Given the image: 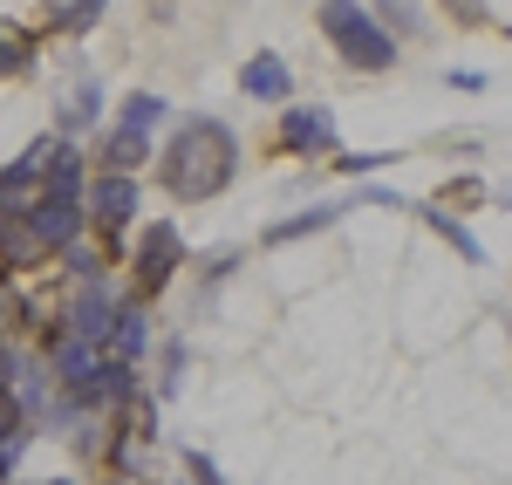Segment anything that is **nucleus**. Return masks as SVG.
Masks as SVG:
<instances>
[{
  "label": "nucleus",
  "instance_id": "10",
  "mask_svg": "<svg viewBox=\"0 0 512 485\" xmlns=\"http://www.w3.org/2000/svg\"><path fill=\"white\" fill-rule=\"evenodd\" d=\"M342 219V205H308V212H294V219H274L267 226V246H287V240H308V233H328Z\"/></svg>",
  "mask_w": 512,
  "mask_h": 485
},
{
  "label": "nucleus",
  "instance_id": "8",
  "mask_svg": "<svg viewBox=\"0 0 512 485\" xmlns=\"http://www.w3.org/2000/svg\"><path fill=\"white\" fill-rule=\"evenodd\" d=\"M239 96H253V103H287V96H294V76H287V62H280L274 48H260V55L239 69Z\"/></svg>",
  "mask_w": 512,
  "mask_h": 485
},
{
  "label": "nucleus",
  "instance_id": "21",
  "mask_svg": "<svg viewBox=\"0 0 512 485\" xmlns=\"http://www.w3.org/2000/svg\"><path fill=\"white\" fill-rule=\"evenodd\" d=\"M431 226H437V233H444V240H451V246H458L465 260H485V253H478V240H472V233H465V226H458V219H451V212H431Z\"/></svg>",
  "mask_w": 512,
  "mask_h": 485
},
{
  "label": "nucleus",
  "instance_id": "20",
  "mask_svg": "<svg viewBox=\"0 0 512 485\" xmlns=\"http://www.w3.org/2000/svg\"><path fill=\"white\" fill-rule=\"evenodd\" d=\"M390 158L396 151H349V158H335V171H342V178H369V171H383Z\"/></svg>",
  "mask_w": 512,
  "mask_h": 485
},
{
  "label": "nucleus",
  "instance_id": "26",
  "mask_svg": "<svg viewBox=\"0 0 512 485\" xmlns=\"http://www.w3.org/2000/svg\"><path fill=\"white\" fill-rule=\"evenodd\" d=\"M35 485H76V479H35Z\"/></svg>",
  "mask_w": 512,
  "mask_h": 485
},
{
  "label": "nucleus",
  "instance_id": "13",
  "mask_svg": "<svg viewBox=\"0 0 512 485\" xmlns=\"http://www.w3.org/2000/svg\"><path fill=\"white\" fill-rule=\"evenodd\" d=\"M96 110H103V89L82 76L76 89L62 96V130H89V123H96Z\"/></svg>",
  "mask_w": 512,
  "mask_h": 485
},
{
  "label": "nucleus",
  "instance_id": "23",
  "mask_svg": "<svg viewBox=\"0 0 512 485\" xmlns=\"http://www.w3.org/2000/svg\"><path fill=\"white\" fill-rule=\"evenodd\" d=\"M14 274H21V260H14V246H7V233H0V287H14Z\"/></svg>",
  "mask_w": 512,
  "mask_h": 485
},
{
  "label": "nucleus",
  "instance_id": "5",
  "mask_svg": "<svg viewBox=\"0 0 512 485\" xmlns=\"http://www.w3.org/2000/svg\"><path fill=\"white\" fill-rule=\"evenodd\" d=\"M280 151L287 158H328L335 151V117L321 103H287L280 110Z\"/></svg>",
  "mask_w": 512,
  "mask_h": 485
},
{
  "label": "nucleus",
  "instance_id": "19",
  "mask_svg": "<svg viewBox=\"0 0 512 485\" xmlns=\"http://www.w3.org/2000/svg\"><path fill=\"white\" fill-rule=\"evenodd\" d=\"M437 7H444L458 28H492V7H485V0H437Z\"/></svg>",
  "mask_w": 512,
  "mask_h": 485
},
{
  "label": "nucleus",
  "instance_id": "7",
  "mask_svg": "<svg viewBox=\"0 0 512 485\" xmlns=\"http://www.w3.org/2000/svg\"><path fill=\"white\" fill-rule=\"evenodd\" d=\"M103 356H110V363H144V356H151V315H144V301H130V294H123L117 328H110Z\"/></svg>",
  "mask_w": 512,
  "mask_h": 485
},
{
  "label": "nucleus",
  "instance_id": "25",
  "mask_svg": "<svg viewBox=\"0 0 512 485\" xmlns=\"http://www.w3.org/2000/svg\"><path fill=\"white\" fill-rule=\"evenodd\" d=\"M14 458H21V451H7V445H0V485L14 479Z\"/></svg>",
  "mask_w": 512,
  "mask_h": 485
},
{
  "label": "nucleus",
  "instance_id": "9",
  "mask_svg": "<svg viewBox=\"0 0 512 485\" xmlns=\"http://www.w3.org/2000/svg\"><path fill=\"white\" fill-rule=\"evenodd\" d=\"M151 158V137L144 130H110V144H103V171H117V178H137V164Z\"/></svg>",
  "mask_w": 512,
  "mask_h": 485
},
{
  "label": "nucleus",
  "instance_id": "1",
  "mask_svg": "<svg viewBox=\"0 0 512 485\" xmlns=\"http://www.w3.org/2000/svg\"><path fill=\"white\" fill-rule=\"evenodd\" d=\"M233 171H239V137L233 130L219 117H185L171 130L164 158H158V185L171 192V205H205V199H219V192L233 185Z\"/></svg>",
  "mask_w": 512,
  "mask_h": 485
},
{
  "label": "nucleus",
  "instance_id": "14",
  "mask_svg": "<svg viewBox=\"0 0 512 485\" xmlns=\"http://www.w3.org/2000/svg\"><path fill=\"white\" fill-rule=\"evenodd\" d=\"M103 7H110V0H62L48 21H55L62 35H82V28H96V21H103Z\"/></svg>",
  "mask_w": 512,
  "mask_h": 485
},
{
  "label": "nucleus",
  "instance_id": "15",
  "mask_svg": "<svg viewBox=\"0 0 512 485\" xmlns=\"http://www.w3.org/2000/svg\"><path fill=\"white\" fill-rule=\"evenodd\" d=\"M0 445H7V451L28 445V410H21V397H14L7 383H0Z\"/></svg>",
  "mask_w": 512,
  "mask_h": 485
},
{
  "label": "nucleus",
  "instance_id": "18",
  "mask_svg": "<svg viewBox=\"0 0 512 485\" xmlns=\"http://www.w3.org/2000/svg\"><path fill=\"white\" fill-rule=\"evenodd\" d=\"M185 369H192V349H185V342H164V383H158V397H178V390H185Z\"/></svg>",
  "mask_w": 512,
  "mask_h": 485
},
{
  "label": "nucleus",
  "instance_id": "24",
  "mask_svg": "<svg viewBox=\"0 0 512 485\" xmlns=\"http://www.w3.org/2000/svg\"><path fill=\"white\" fill-rule=\"evenodd\" d=\"M451 89H465V96H478V89H485V76H478V69H451Z\"/></svg>",
  "mask_w": 512,
  "mask_h": 485
},
{
  "label": "nucleus",
  "instance_id": "4",
  "mask_svg": "<svg viewBox=\"0 0 512 485\" xmlns=\"http://www.w3.org/2000/svg\"><path fill=\"white\" fill-rule=\"evenodd\" d=\"M117 308H123V301L103 281H96V287H76V294H69V308H62V328L103 356V342H110V328H117Z\"/></svg>",
  "mask_w": 512,
  "mask_h": 485
},
{
  "label": "nucleus",
  "instance_id": "11",
  "mask_svg": "<svg viewBox=\"0 0 512 485\" xmlns=\"http://www.w3.org/2000/svg\"><path fill=\"white\" fill-rule=\"evenodd\" d=\"M376 28H383V35H424V7H417V0H376Z\"/></svg>",
  "mask_w": 512,
  "mask_h": 485
},
{
  "label": "nucleus",
  "instance_id": "16",
  "mask_svg": "<svg viewBox=\"0 0 512 485\" xmlns=\"http://www.w3.org/2000/svg\"><path fill=\"white\" fill-rule=\"evenodd\" d=\"M35 69V35H7L0 28V76H28Z\"/></svg>",
  "mask_w": 512,
  "mask_h": 485
},
{
  "label": "nucleus",
  "instance_id": "6",
  "mask_svg": "<svg viewBox=\"0 0 512 485\" xmlns=\"http://www.w3.org/2000/svg\"><path fill=\"white\" fill-rule=\"evenodd\" d=\"M82 205H89V219H96L110 240H123V233H130V219H137V178H117V171H103V178H89Z\"/></svg>",
  "mask_w": 512,
  "mask_h": 485
},
{
  "label": "nucleus",
  "instance_id": "2",
  "mask_svg": "<svg viewBox=\"0 0 512 485\" xmlns=\"http://www.w3.org/2000/svg\"><path fill=\"white\" fill-rule=\"evenodd\" d=\"M321 35L335 41V55L349 62V69H369V76H383L396 69V41L376 28V14L362 7V0H321Z\"/></svg>",
  "mask_w": 512,
  "mask_h": 485
},
{
  "label": "nucleus",
  "instance_id": "22",
  "mask_svg": "<svg viewBox=\"0 0 512 485\" xmlns=\"http://www.w3.org/2000/svg\"><path fill=\"white\" fill-rule=\"evenodd\" d=\"M185 472H192V485H226V479H219V465H212L205 451H185Z\"/></svg>",
  "mask_w": 512,
  "mask_h": 485
},
{
  "label": "nucleus",
  "instance_id": "3",
  "mask_svg": "<svg viewBox=\"0 0 512 485\" xmlns=\"http://www.w3.org/2000/svg\"><path fill=\"white\" fill-rule=\"evenodd\" d=\"M178 267H185V233L171 226V219H151L144 233H137V246H130V301H158L164 287L178 281Z\"/></svg>",
  "mask_w": 512,
  "mask_h": 485
},
{
  "label": "nucleus",
  "instance_id": "12",
  "mask_svg": "<svg viewBox=\"0 0 512 485\" xmlns=\"http://www.w3.org/2000/svg\"><path fill=\"white\" fill-rule=\"evenodd\" d=\"M117 431L130 445H158V404H151V397H130V404L117 410Z\"/></svg>",
  "mask_w": 512,
  "mask_h": 485
},
{
  "label": "nucleus",
  "instance_id": "17",
  "mask_svg": "<svg viewBox=\"0 0 512 485\" xmlns=\"http://www.w3.org/2000/svg\"><path fill=\"white\" fill-rule=\"evenodd\" d=\"M158 117H164V96H151V89H137V96L123 103V130H144V137H151Z\"/></svg>",
  "mask_w": 512,
  "mask_h": 485
}]
</instances>
